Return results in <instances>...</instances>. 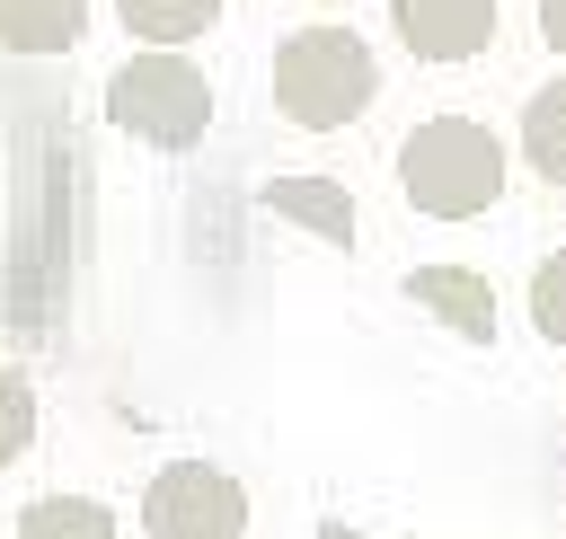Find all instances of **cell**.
I'll list each match as a JSON object with an SVG mask.
<instances>
[{"label":"cell","instance_id":"cell-1","mask_svg":"<svg viewBox=\"0 0 566 539\" xmlns=\"http://www.w3.org/2000/svg\"><path fill=\"white\" fill-rule=\"evenodd\" d=\"M380 97V62L354 27H292L274 44V115L301 133H345Z\"/></svg>","mask_w":566,"mask_h":539},{"label":"cell","instance_id":"cell-2","mask_svg":"<svg viewBox=\"0 0 566 539\" xmlns=\"http://www.w3.org/2000/svg\"><path fill=\"white\" fill-rule=\"evenodd\" d=\"M398 186L433 221H478L504 194V141L486 124H469V115H433V124H416L398 141Z\"/></svg>","mask_w":566,"mask_h":539},{"label":"cell","instance_id":"cell-3","mask_svg":"<svg viewBox=\"0 0 566 539\" xmlns=\"http://www.w3.org/2000/svg\"><path fill=\"white\" fill-rule=\"evenodd\" d=\"M106 124L150 141V150H195L212 133V80L186 53H133L106 80Z\"/></svg>","mask_w":566,"mask_h":539},{"label":"cell","instance_id":"cell-4","mask_svg":"<svg viewBox=\"0 0 566 539\" xmlns=\"http://www.w3.org/2000/svg\"><path fill=\"white\" fill-rule=\"evenodd\" d=\"M142 539H248V486L221 459H168L142 486Z\"/></svg>","mask_w":566,"mask_h":539},{"label":"cell","instance_id":"cell-5","mask_svg":"<svg viewBox=\"0 0 566 539\" xmlns=\"http://www.w3.org/2000/svg\"><path fill=\"white\" fill-rule=\"evenodd\" d=\"M389 27L416 62H469L495 35V0H389Z\"/></svg>","mask_w":566,"mask_h":539},{"label":"cell","instance_id":"cell-6","mask_svg":"<svg viewBox=\"0 0 566 539\" xmlns=\"http://www.w3.org/2000/svg\"><path fill=\"white\" fill-rule=\"evenodd\" d=\"M407 300L433 309V318H442L451 336H469V345L495 336V292H486V274H469V265H416V274H407Z\"/></svg>","mask_w":566,"mask_h":539},{"label":"cell","instance_id":"cell-7","mask_svg":"<svg viewBox=\"0 0 566 539\" xmlns=\"http://www.w3.org/2000/svg\"><path fill=\"white\" fill-rule=\"evenodd\" d=\"M265 212H283L292 230H310L327 247H354V194L336 177H274L265 186Z\"/></svg>","mask_w":566,"mask_h":539},{"label":"cell","instance_id":"cell-8","mask_svg":"<svg viewBox=\"0 0 566 539\" xmlns=\"http://www.w3.org/2000/svg\"><path fill=\"white\" fill-rule=\"evenodd\" d=\"M88 35V0H0V53H71Z\"/></svg>","mask_w":566,"mask_h":539},{"label":"cell","instance_id":"cell-9","mask_svg":"<svg viewBox=\"0 0 566 539\" xmlns=\"http://www.w3.org/2000/svg\"><path fill=\"white\" fill-rule=\"evenodd\" d=\"M115 18L133 27L142 53H186L195 35L221 27V0H115Z\"/></svg>","mask_w":566,"mask_h":539},{"label":"cell","instance_id":"cell-10","mask_svg":"<svg viewBox=\"0 0 566 539\" xmlns=\"http://www.w3.org/2000/svg\"><path fill=\"white\" fill-rule=\"evenodd\" d=\"M522 168L566 186V80L531 88V106H522Z\"/></svg>","mask_w":566,"mask_h":539},{"label":"cell","instance_id":"cell-11","mask_svg":"<svg viewBox=\"0 0 566 539\" xmlns=\"http://www.w3.org/2000/svg\"><path fill=\"white\" fill-rule=\"evenodd\" d=\"M18 539H115V512L97 495H35L18 512Z\"/></svg>","mask_w":566,"mask_h":539},{"label":"cell","instance_id":"cell-12","mask_svg":"<svg viewBox=\"0 0 566 539\" xmlns=\"http://www.w3.org/2000/svg\"><path fill=\"white\" fill-rule=\"evenodd\" d=\"M27 442H35V380L0 362V468L27 459Z\"/></svg>","mask_w":566,"mask_h":539},{"label":"cell","instance_id":"cell-13","mask_svg":"<svg viewBox=\"0 0 566 539\" xmlns=\"http://www.w3.org/2000/svg\"><path fill=\"white\" fill-rule=\"evenodd\" d=\"M531 327H539L548 345H566V247L539 256V274H531Z\"/></svg>","mask_w":566,"mask_h":539},{"label":"cell","instance_id":"cell-14","mask_svg":"<svg viewBox=\"0 0 566 539\" xmlns=\"http://www.w3.org/2000/svg\"><path fill=\"white\" fill-rule=\"evenodd\" d=\"M539 35H548V44L566 53V0H539Z\"/></svg>","mask_w":566,"mask_h":539}]
</instances>
